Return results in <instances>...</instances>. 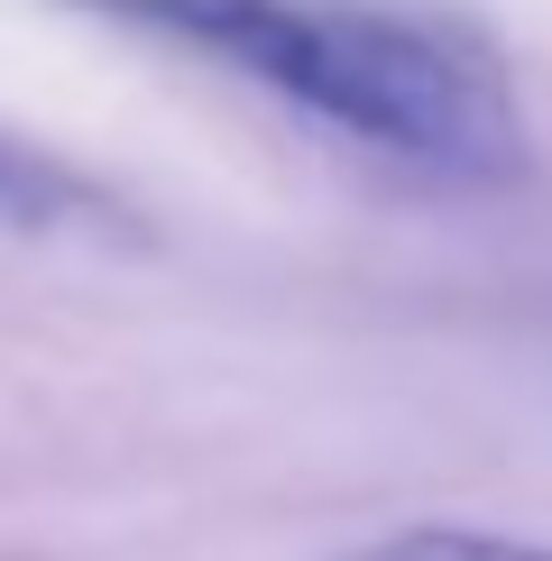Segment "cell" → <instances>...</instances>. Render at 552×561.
Returning <instances> with one entry per match:
<instances>
[{
	"label": "cell",
	"instance_id": "3",
	"mask_svg": "<svg viewBox=\"0 0 552 561\" xmlns=\"http://www.w3.org/2000/svg\"><path fill=\"white\" fill-rule=\"evenodd\" d=\"M92 194L74 175L37 167V157H19L10 138H0V230H46V221H83Z\"/></svg>",
	"mask_w": 552,
	"mask_h": 561
},
{
	"label": "cell",
	"instance_id": "1",
	"mask_svg": "<svg viewBox=\"0 0 552 561\" xmlns=\"http://www.w3.org/2000/svg\"><path fill=\"white\" fill-rule=\"evenodd\" d=\"M74 10L230 65L313 129L424 184L488 194L525 175L516 75L497 37L460 10L433 0H74Z\"/></svg>",
	"mask_w": 552,
	"mask_h": 561
},
{
	"label": "cell",
	"instance_id": "2",
	"mask_svg": "<svg viewBox=\"0 0 552 561\" xmlns=\"http://www.w3.org/2000/svg\"><path fill=\"white\" fill-rule=\"evenodd\" d=\"M350 561H552V543L488 534V525H405V534H387V543H368Z\"/></svg>",
	"mask_w": 552,
	"mask_h": 561
}]
</instances>
